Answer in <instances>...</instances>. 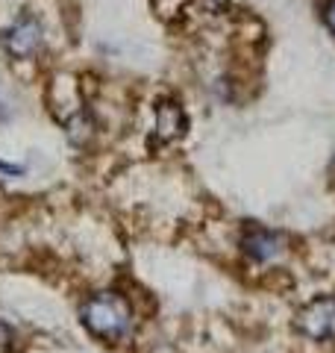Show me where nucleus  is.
<instances>
[{"mask_svg":"<svg viewBox=\"0 0 335 353\" xmlns=\"http://www.w3.org/2000/svg\"><path fill=\"white\" fill-rule=\"evenodd\" d=\"M83 324L94 339L118 341L130 333L132 309L118 292H100L92 294L83 306Z\"/></svg>","mask_w":335,"mask_h":353,"instance_id":"obj_1","label":"nucleus"},{"mask_svg":"<svg viewBox=\"0 0 335 353\" xmlns=\"http://www.w3.org/2000/svg\"><path fill=\"white\" fill-rule=\"evenodd\" d=\"M41 41H44V27L32 12H21L12 24L3 30V48L9 50V57H15V59L36 57Z\"/></svg>","mask_w":335,"mask_h":353,"instance_id":"obj_2","label":"nucleus"},{"mask_svg":"<svg viewBox=\"0 0 335 353\" xmlns=\"http://www.w3.org/2000/svg\"><path fill=\"white\" fill-rule=\"evenodd\" d=\"M297 330L312 341H335V297H318L297 312Z\"/></svg>","mask_w":335,"mask_h":353,"instance_id":"obj_3","label":"nucleus"},{"mask_svg":"<svg viewBox=\"0 0 335 353\" xmlns=\"http://www.w3.org/2000/svg\"><path fill=\"white\" fill-rule=\"evenodd\" d=\"M241 248H244V253H247L250 259L267 262V259H274V256H279V253H283L285 241H283V236H279V233H274V230H265V227H259V224H253V227L244 230Z\"/></svg>","mask_w":335,"mask_h":353,"instance_id":"obj_4","label":"nucleus"},{"mask_svg":"<svg viewBox=\"0 0 335 353\" xmlns=\"http://www.w3.org/2000/svg\"><path fill=\"white\" fill-rule=\"evenodd\" d=\"M183 127H185V118L174 103H162L159 109H156V130H159L162 141H171L176 136H183Z\"/></svg>","mask_w":335,"mask_h":353,"instance_id":"obj_5","label":"nucleus"},{"mask_svg":"<svg viewBox=\"0 0 335 353\" xmlns=\"http://www.w3.org/2000/svg\"><path fill=\"white\" fill-rule=\"evenodd\" d=\"M321 18H323V24H327V30L335 36V0H323V6H321Z\"/></svg>","mask_w":335,"mask_h":353,"instance_id":"obj_6","label":"nucleus"}]
</instances>
